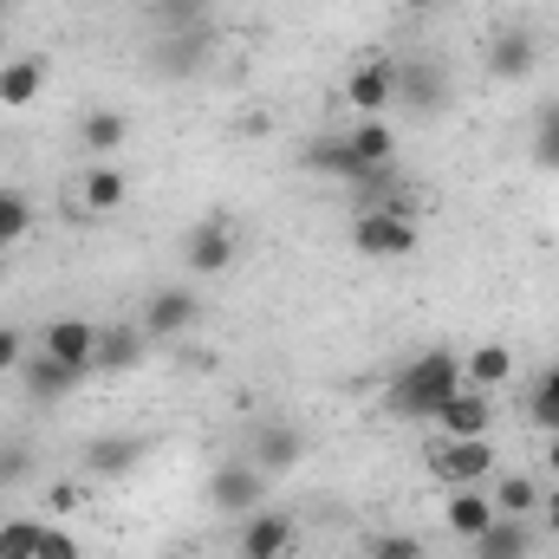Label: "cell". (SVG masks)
Listing matches in <instances>:
<instances>
[{
  "mask_svg": "<svg viewBox=\"0 0 559 559\" xmlns=\"http://www.w3.org/2000/svg\"><path fill=\"white\" fill-rule=\"evenodd\" d=\"M345 143H352V156L371 163V169H391V163H397V131H391L384 118H358V124L345 131Z\"/></svg>",
  "mask_w": 559,
  "mask_h": 559,
  "instance_id": "20",
  "label": "cell"
},
{
  "mask_svg": "<svg viewBox=\"0 0 559 559\" xmlns=\"http://www.w3.org/2000/svg\"><path fill=\"white\" fill-rule=\"evenodd\" d=\"M39 559H79V540H72V527H39Z\"/></svg>",
  "mask_w": 559,
  "mask_h": 559,
  "instance_id": "31",
  "label": "cell"
},
{
  "mask_svg": "<svg viewBox=\"0 0 559 559\" xmlns=\"http://www.w3.org/2000/svg\"><path fill=\"white\" fill-rule=\"evenodd\" d=\"M397 7H404V13H436L442 0H397Z\"/></svg>",
  "mask_w": 559,
  "mask_h": 559,
  "instance_id": "35",
  "label": "cell"
},
{
  "mask_svg": "<svg viewBox=\"0 0 559 559\" xmlns=\"http://www.w3.org/2000/svg\"><path fill=\"white\" fill-rule=\"evenodd\" d=\"M209 501H215L222 514H254V508L267 501V475H261L254 462H235V468H215V481H209Z\"/></svg>",
  "mask_w": 559,
  "mask_h": 559,
  "instance_id": "12",
  "label": "cell"
},
{
  "mask_svg": "<svg viewBox=\"0 0 559 559\" xmlns=\"http://www.w3.org/2000/svg\"><path fill=\"white\" fill-rule=\"evenodd\" d=\"M124 202H131V176H124V163H118V156H98L92 169H79V209H85L92 222L118 215Z\"/></svg>",
  "mask_w": 559,
  "mask_h": 559,
  "instance_id": "8",
  "label": "cell"
},
{
  "mask_svg": "<svg viewBox=\"0 0 559 559\" xmlns=\"http://www.w3.org/2000/svg\"><path fill=\"white\" fill-rule=\"evenodd\" d=\"M293 547H299V521L286 508H254L248 527H241V540H235L241 559H286Z\"/></svg>",
  "mask_w": 559,
  "mask_h": 559,
  "instance_id": "7",
  "label": "cell"
},
{
  "mask_svg": "<svg viewBox=\"0 0 559 559\" xmlns=\"http://www.w3.org/2000/svg\"><path fill=\"white\" fill-rule=\"evenodd\" d=\"M20 384L39 397V404H52V397H72L79 384H85V371H72V365H59L52 352H33V358H20Z\"/></svg>",
  "mask_w": 559,
  "mask_h": 559,
  "instance_id": "15",
  "label": "cell"
},
{
  "mask_svg": "<svg viewBox=\"0 0 559 559\" xmlns=\"http://www.w3.org/2000/svg\"><path fill=\"white\" fill-rule=\"evenodd\" d=\"M468 554H475V559H534V527H527V521H514V514H495V521H488V534H481V540H468Z\"/></svg>",
  "mask_w": 559,
  "mask_h": 559,
  "instance_id": "16",
  "label": "cell"
},
{
  "mask_svg": "<svg viewBox=\"0 0 559 559\" xmlns=\"http://www.w3.org/2000/svg\"><path fill=\"white\" fill-rule=\"evenodd\" d=\"M163 33H202V0H156Z\"/></svg>",
  "mask_w": 559,
  "mask_h": 559,
  "instance_id": "28",
  "label": "cell"
},
{
  "mask_svg": "<svg viewBox=\"0 0 559 559\" xmlns=\"http://www.w3.org/2000/svg\"><path fill=\"white\" fill-rule=\"evenodd\" d=\"M33 235V202L20 189H0V248H20Z\"/></svg>",
  "mask_w": 559,
  "mask_h": 559,
  "instance_id": "25",
  "label": "cell"
},
{
  "mask_svg": "<svg viewBox=\"0 0 559 559\" xmlns=\"http://www.w3.org/2000/svg\"><path fill=\"white\" fill-rule=\"evenodd\" d=\"M0 20H7V0H0Z\"/></svg>",
  "mask_w": 559,
  "mask_h": 559,
  "instance_id": "37",
  "label": "cell"
},
{
  "mask_svg": "<svg viewBox=\"0 0 559 559\" xmlns=\"http://www.w3.org/2000/svg\"><path fill=\"white\" fill-rule=\"evenodd\" d=\"M20 358H26V352H20V332H13V325H0V378H7V371H20Z\"/></svg>",
  "mask_w": 559,
  "mask_h": 559,
  "instance_id": "33",
  "label": "cell"
},
{
  "mask_svg": "<svg viewBox=\"0 0 559 559\" xmlns=\"http://www.w3.org/2000/svg\"><path fill=\"white\" fill-rule=\"evenodd\" d=\"M338 98H345L352 118H384V111L404 98V66H397V59H358V66L345 72Z\"/></svg>",
  "mask_w": 559,
  "mask_h": 559,
  "instance_id": "4",
  "label": "cell"
},
{
  "mask_svg": "<svg viewBox=\"0 0 559 559\" xmlns=\"http://www.w3.org/2000/svg\"><path fill=\"white\" fill-rule=\"evenodd\" d=\"M39 527L46 521H0V559H39Z\"/></svg>",
  "mask_w": 559,
  "mask_h": 559,
  "instance_id": "27",
  "label": "cell"
},
{
  "mask_svg": "<svg viewBox=\"0 0 559 559\" xmlns=\"http://www.w3.org/2000/svg\"><path fill=\"white\" fill-rule=\"evenodd\" d=\"M488 521H495V495H488V488H449V501H442V527H449L455 540H481Z\"/></svg>",
  "mask_w": 559,
  "mask_h": 559,
  "instance_id": "14",
  "label": "cell"
},
{
  "mask_svg": "<svg viewBox=\"0 0 559 559\" xmlns=\"http://www.w3.org/2000/svg\"><path fill=\"white\" fill-rule=\"evenodd\" d=\"M488 495H495V514H514V521H534L540 514V481L534 475H495L488 481Z\"/></svg>",
  "mask_w": 559,
  "mask_h": 559,
  "instance_id": "21",
  "label": "cell"
},
{
  "mask_svg": "<svg viewBox=\"0 0 559 559\" xmlns=\"http://www.w3.org/2000/svg\"><path fill=\"white\" fill-rule=\"evenodd\" d=\"M488 72H495L501 85H521L527 72H540V39H534L527 26L495 33V39H488Z\"/></svg>",
  "mask_w": 559,
  "mask_h": 559,
  "instance_id": "11",
  "label": "cell"
},
{
  "mask_svg": "<svg viewBox=\"0 0 559 559\" xmlns=\"http://www.w3.org/2000/svg\"><path fill=\"white\" fill-rule=\"evenodd\" d=\"M534 163L547 176H559V98H547L540 118H534Z\"/></svg>",
  "mask_w": 559,
  "mask_h": 559,
  "instance_id": "26",
  "label": "cell"
},
{
  "mask_svg": "<svg viewBox=\"0 0 559 559\" xmlns=\"http://www.w3.org/2000/svg\"><path fill=\"white\" fill-rule=\"evenodd\" d=\"M235 254H241V235H235V222H195L189 228V241H182V267L195 280H209V274H228L235 267Z\"/></svg>",
  "mask_w": 559,
  "mask_h": 559,
  "instance_id": "5",
  "label": "cell"
},
{
  "mask_svg": "<svg viewBox=\"0 0 559 559\" xmlns=\"http://www.w3.org/2000/svg\"><path fill=\"white\" fill-rule=\"evenodd\" d=\"M299 455H306V436L286 429V423H280V429H261V442H254V468H261L267 481H274V475H293Z\"/></svg>",
  "mask_w": 559,
  "mask_h": 559,
  "instance_id": "18",
  "label": "cell"
},
{
  "mask_svg": "<svg viewBox=\"0 0 559 559\" xmlns=\"http://www.w3.org/2000/svg\"><path fill=\"white\" fill-rule=\"evenodd\" d=\"M98 338H105V325H92V319H52L46 332H39V352H52L59 365H72V371H98Z\"/></svg>",
  "mask_w": 559,
  "mask_h": 559,
  "instance_id": "9",
  "label": "cell"
},
{
  "mask_svg": "<svg viewBox=\"0 0 559 559\" xmlns=\"http://www.w3.org/2000/svg\"><path fill=\"white\" fill-rule=\"evenodd\" d=\"M195 319H202V299H195L189 286H156V293L143 299L138 332L143 338H182V332H195Z\"/></svg>",
  "mask_w": 559,
  "mask_h": 559,
  "instance_id": "6",
  "label": "cell"
},
{
  "mask_svg": "<svg viewBox=\"0 0 559 559\" xmlns=\"http://www.w3.org/2000/svg\"><path fill=\"white\" fill-rule=\"evenodd\" d=\"M462 391V358L455 352H423V358H411L397 378H391V411L397 417H417V423H429L449 397Z\"/></svg>",
  "mask_w": 559,
  "mask_h": 559,
  "instance_id": "1",
  "label": "cell"
},
{
  "mask_svg": "<svg viewBox=\"0 0 559 559\" xmlns=\"http://www.w3.org/2000/svg\"><path fill=\"white\" fill-rule=\"evenodd\" d=\"M429 429H436V436H488V429H495V397L462 384V391L429 417Z\"/></svg>",
  "mask_w": 559,
  "mask_h": 559,
  "instance_id": "13",
  "label": "cell"
},
{
  "mask_svg": "<svg viewBox=\"0 0 559 559\" xmlns=\"http://www.w3.org/2000/svg\"><path fill=\"white\" fill-rule=\"evenodd\" d=\"M462 384L495 397V384H514V352H508V345H495V338H488V345H475V352L462 358Z\"/></svg>",
  "mask_w": 559,
  "mask_h": 559,
  "instance_id": "17",
  "label": "cell"
},
{
  "mask_svg": "<svg viewBox=\"0 0 559 559\" xmlns=\"http://www.w3.org/2000/svg\"><path fill=\"white\" fill-rule=\"evenodd\" d=\"M79 143H85L92 156H118V150L131 143V118H124V111H85Z\"/></svg>",
  "mask_w": 559,
  "mask_h": 559,
  "instance_id": "22",
  "label": "cell"
},
{
  "mask_svg": "<svg viewBox=\"0 0 559 559\" xmlns=\"http://www.w3.org/2000/svg\"><path fill=\"white\" fill-rule=\"evenodd\" d=\"M547 475L559 481V429H554V442H547Z\"/></svg>",
  "mask_w": 559,
  "mask_h": 559,
  "instance_id": "36",
  "label": "cell"
},
{
  "mask_svg": "<svg viewBox=\"0 0 559 559\" xmlns=\"http://www.w3.org/2000/svg\"><path fill=\"white\" fill-rule=\"evenodd\" d=\"M429 475L436 488H488L495 468V436H436L429 442Z\"/></svg>",
  "mask_w": 559,
  "mask_h": 559,
  "instance_id": "3",
  "label": "cell"
},
{
  "mask_svg": "<svg viewBox=\"0 0 559 559\" xmlns=\"http://www.w3.org/2000/svg\"><path fill=\"white\" fill-rule=\"evenodd\" d=\"M365 559H423V540L417 534H371Z\"/></svg>",
  "mask_w": 559,
  "mask_h": 559,
  "instance_id": "30",
  "label": "cell"
},
{
  "mask_svg": "<svg viewBox=\"0 0 559 559\" xmlns=\"http://www.w3.org/2000/svg\"><path fill=\"white\" fill-rule=\"evenodd\" d=\"M143 338L138 325H105V338H98V371H131V365H143Z\"/></svg>",
  "mask_w": 559,
  "mask_h": 559,
  "instance_id": "23",
  "label": "cell"
},
{
  "mask_svg": "<svg viewBox=\"0 0 559 559\" xmlns=\"http://www.w3.org/2000/svg\"><path fill=\"white\" fill-rule=\"evenodd\" d=\"M352 248H358L365 261H404V254L423 248V228L404 202H371V209L352 222Z\"/></svg>",
  "mask_w": 559,
  "mask_h": 559,
  "instance_id": "2",
  "label": "cell"
},
{
  "mask_svg": "<svg viewBox=\"0 0 559 559\" xmlns=\"http://www.w3.org/2000/svg\"><path fill=\"white\" fill-rule=\"evenodd\" d=\"M306 163H312V169H325V176H338V182H352V189H365V195H378V189L391 182V169H371V163H358L345 138L312 143V150H306Z\"/></svg>",
  "mask_w": 559,
  "mask_h": 559,
  "instance_id": "10",
  "label": "cell"
},
{
  "mask_svg": "<svg viewBox=\"0 0 559 559\" xmlns=\"http://www.w3.org/2000/svg\"><path fill=\"white\" fill-rule=\"evenodd\" d=\"M138 455H143L138 436H105V442L85 449V462H92L98 475H124V468H138Z\"/></svg>",
  "mask_w": 559,
  "mask_h": 559,
  "instance_id": "24",
  "label": "cell"
},
{
  "mask_svg": "<svg viewBox=\"0 0 559 559\" xmlns=\"http://www.w3.org/2000/svg\"><path fill=\"white\" fill-rule=\"evenodd\" d=\"M540 534H547V540H559V481L540 495Z\"/></svg>",
  "mask_w": 559,
  "mask_h": 559,
  "instance_id": "34",
  "label": "cell"
},
{
  "mask_svg": "<svg viewBox=\"0 0 559 559\" xmlns=\"http://www.w3.org/2000/svg\"><path fill=\"white\" fill-rule=\"evenodd\" d=\"M39 92H46V59H7L0 66V105L7 111H26Z\"/></svg>",
  "mask_w": 559,
  "mask_h": 559,
  "instance_id": "19",
  "label": "cell"
},
{
  "mask_svg": "<svg viewBox=\"0 0 559 559\" xmlns=\"http://www.w3.org/2000/svg\"><path fill=\"white\" fill-rule=\"evenodd\" d=\"M46 508H52V514H79V508H85V488H79V481H52V488H46Z\"/></svg>",
  "mask_w": 559,
  "mask_h": 559,
  "instance_id": "32",
  "label": "cell"
},
{
  "mask_svg": "<svg viewBox=\"0 0 559 559\" xmlns=\"http://www.w3.org/2000/svg\"><path fill=\"white\" fill-rule=\"evenodd\" d=\"M534 423L540 429H559V365H547L540 384H534Z\"/></svg>",
  "mask_w": 559,
  "mask_h": 559,
  "instance_id": "29",
  "label": "cell"
}]
</instances>
